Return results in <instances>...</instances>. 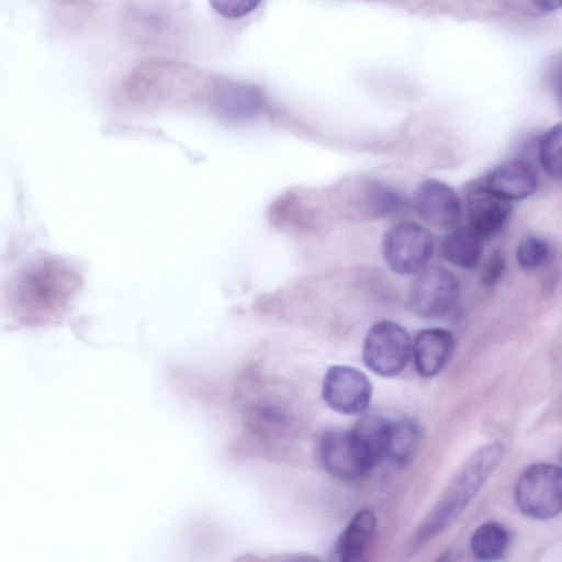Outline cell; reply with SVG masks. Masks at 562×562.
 I'll use <instances>...</instances> for the list:
<instances>
[{
	"label": "cell",
	"mask_w": 562,
	"mask_h": 562,
	"mask_svg": "<svg viewBox=\"0 0 562 562\" xmlns=\"http://www.w3.org/2000/svg\"><path fill=\"white\" fill-rule=\"evenodd\" d=\"M503 457L502 445L490 443L465 461L416 530L411 544L413 551L445 530L462 513Z\"/></svg>",
	"instance_id": "6da1fadb"
},
{
	"label": "cell",
	"mask_w": 562,
	"mask_h": 562,
	"mask_svg": "<svg viewBox=\"0 0 562 562\" xmlns=\"http://www.w3.org/2000/svg\"><path fill=\"white\" fill-rule=\"evenodd\" d=\"M515 499L519 510L536 520L551 519L562 513V468L536 463L520 475Z\"/></svg>",
	"instance_id": "7a4b0ae2"
},
{
	"label": "cell",
	"mask_w": 562,
	"mask_h": 562,
	"mask_svg": "<svg viewBox=\"0 0 562 562\" xmlns=\"http://www.w3.org/2000/svg\"><path fill=\"white\" fill-rule=\"evenodd\" d=\"M434 252L431 233L423 225L403 221L391 226L382 240L387 267L398 274H414L425 269Z\"/></svg>",
	"instance_id": "3957f363"
},
{
	"label": "cell",
	"mask_w": 562,
	"mask_h": 562,
	"mask_svg": "<svg viewBox=\"0 0 562 562\" xmlns=\"http://www.w3.org/2000/svg\"><path fill=\"white\" fill-rule=\"evenodd\" d=\"M317 451L324 469L342 481L357 480L376 464L352 428L331 429L324 432L319 438Z\"/></svg>",
	"instance_id": "277c9868"
},
{
	"label": "cell",
	"mask_w": 562,
	"mask_h": 562,
	"mask_svg": "<svg viewBox=\"0 0 562 562\" xmlns=\"http://www.w3.org/2000/svg\"><path fill=\"white\" fill-rule=\"evenodd\" d=\"M413 344L408 333L391 321L375 323L368 331L362 347L366 367L381 376H394L408 363Z\"/></svg>",
	"instance_id": "5b68a950"
},
{
	"label": "cell",
	"mask_w": 562,
	"mask_h": 562,
	"mask_svg": "<svg viewBox=\"0 0 562 562\" xmlns=\"http://www.w3.org/2000/svg\"><path fill=\"white\" fill-rule=\"evenodd\" d=\"M459 297V282L448 269L429 267L419 272L409 285L406 305L415 315L434 318L449 313Z\"/></svg>",
	"instance_id": "8992f818"
},
{
	"label": "cell",
	"mask_w": 562,
	"mask_h": 562,
	"mask_svg": "<svg viewBox=\"0 0 562 562\" xmlns=\"http://www.w3.org/2000/svg\"><path fill=\"white\" fill-rule=\"evenodd\" d=\"M322 396L334 411L346 415L363 413L370 405L372 385L360 370L336 364L327 369L322 384Z\"/></svg>",
	"instance_id": "52a82bcc"
},
{
	"label": "cell",
	"mask_w": 562,
	"mask_h": 562,
	"mask_svg": "<svg viewBox=\"0 0 562 562\" xmlns=\"http://www.w3.org/2000/svg\"><path fill=\"white\" fill-rule=\"evenodd\" d=\"M414 204L419 217L438 228H452L462 217V203L458 193L436 179H426L418 186Z\"/></svg>",
	"instance_id": "ba28073f"
},
{
	"label": "cell",
	"mask_w": 562,
	"mask_h": 562,
	"mask_svg": "<svg viewBox=\"0 0 562 562\" xmlns=\"http://www.w3.org/2000/svg\"><path fill=\"white\" fill-rule=\"evenodd\" d=\"M470 228L481 238L497 232L507 221L510 202L488 191L482 183L472 184L465 194Z\"/></svg>",
	"instance_id": "9c48e42d"
},
{
	"label": "cell",
	"mask_w": 562,
	"mask_h": 562,
	"mask_svg": "<svg viewBox=\"0 0 562 562\" xmlns=\"http://www.w3.org/2000/svg\"><path fill=\"white\" fill-rule=\"evenodd\" d=\"M492 193L512 202L531 195L537 189V173L533 168L521 160L507 161L481 182Z\"/></svg>",
	"instance_id": "30bf717a"
},
{
	"label": "cell",
	"mask_w": 562,
	"mask_h": 562,
	"mask_svg": "<svg viewBox=\"0 0 562 562\" xmlns=\"http://www.w3.org/2000/svg\"><path fill=\"white\" fill-rule=\"evenodd\" d=\"M454 338L443 328H426L413 341L414 363L417 372L425 378L438 374L450 360Z\"/></svg>",
	"instance_id": "8fae6325"
},
{
	"label": "cell",
	"mask_w": 562,
	"mask_h": 562,
	"mask_svg": "<svg viewBox=\"0 0 562 562\" xmlns=\"http://www.w3.org/2000/svg\"><path fill=\"white\" fill-rule=\"evenodd\" d=\"M210 98L218 114L232 120L251 117L263 105V97L257 89L228 81L214 87Z\"/></svg>",
	"instance_id": "7c38bea8"
},
{
	"label": "cell",
	"mask_w": 562,
	"mask_h": 562,
	"mask_svg": "<svg viewBox=\"0 0 562 562\" xmlns=\"http://www.w3.org/2000/svg\"><path fill=\"white\" fill-rule=\"evenodd\" d=\"M348 200L350 211L360 218H375L397 213L404 206L401 195L387 186L368 181L360 183Z\"/></svg>",
	"instance_id": "4fadbf2b"
},
{
	"label": "cell",
	"mask_w": 562,
	"mask_h": 562,
	"mask_svg": "<svg viewBox=\"0 0 562 562\" xmlns=\"http://www.w3.org/2000/svg\"><path fill=\"white\" fill-rule=\"evenodd\" d=\"M376 518L369 509L358 512L335 546L331 562H359L373 538Z\"/></svg>",
	"instance_id": "5bb4252c"
},
{
	"label": "cell",
	"mask_w": 562,
	"mask_h": 562,
	"mask_svg": "<svg viewBox=\"0 0 562 562\" xmlns=\"http://www.w3.org/2000/svg\"><path fill=\"white\" fill-rule=\"evenodd\" d=\"M418 423L408 417L390 419L385 458L397 465L407 464L415 456L420 441Z\"/></svg>",
	"instance_id": "9a60e30c"
},
{
	"label": "cell",
	"mask_w": 562,
	"mask_h": 562,
	"mask_svg": "<svg viewBox=\"0 0 562 562\" xmlns=\"http://www.w3.org/2000/svg\"><path fill=\"white\" fill-rule=\"evenodd\" d=\"M481 240L482 238L470 227L456 228L443 238L442 255L452 265L462 269H471L481 259Z\"/></svg>",
	"instance_id": "2e32d148"
},
{
	"label": "cell",
	"mask_w": 562,
	"mask_h": 562,
	"mask_svg": "<svg viewBox=\"0 0 562 562\" xmlns=\"http://www.w3.org/2000/svg\"><path fill=\"white\" fill-rule=\"evenodd\" d=\"M509 536L497 522H485L476 528L471 538L473 555L484 562L501 559L507 550Z\"/></svg>",
	"instance_id": "e0dca14e"
},
{
	"label": "cell",
	"mask_w": 562,
	"mask_h": 562,
	"mask_svg": "<svg viewBox=\"0 0 562 562\" xmlns=\"http://www.w3.org/2000/svg\"><path fill=\"white\" fill-rule=\"evenodd\" d=\"M539 160L550 177L562 179V122L543 135L539 146Z\"/></svg>",
	"instance_id": "ac0fdd59"
},
{
	"label": "cell",
	"mask_w": 562,
	"mask_h": 562,
	"mask_svg": "<svg viewBox=\"0 0 562 562\" xmlns=\"http://www.w3.org/2000/svg\"><path fill=\"white\" fill-rule=\"evenodd\" d=\"M548 243L539 236L529 235L518 244L516 259L521 268L529 270L541 266L548 258Z\"/></svg>",
	"instance_id": "d6986e66"
},
{
	"label": "cell",
	"mask_w": 562,
	"mask_h": 562,
	"mask_svg": "<svg viewBox=\"0 0 562 562\" xmlns=\"http://www.w3.org/2000/svg\"><path fill=\"white\" fill-rule=\"evenodd\" d=\"M259 3V1L252 0H215L211 2L215 11L231 19L248 14L255 10Z\"/></svg>",
	"instance_id": "ffe728a7"
},
{
	"label": "cell",
	"mask_w": 562,
	"mask_h": 562,
	"mask_svg": "<svg viewBox=\"0 0 562 562\" xmlns=\"http://www.w3.org/2000/svg\"><path fill=\"white\" fill-rule=\"evenodd\" d=\"M547 80L548 83L562 104V54H557L551 57L547 65Z\"/></svg>",
	"instance_id": "44dd1931"
},
{
	"label": "cell",
	"mask_w": 562,
	"mask_h": 562,
	"mask_svg": "<svg viewBox=\"0 0 562 562\" xmlns=\"http://www.w3.org/2000/svg\"><path fill=\"white\" fill-rule=\"evenodd\" d=\"M505 259L502 252H493L484 265L482 281L484 284H494L503 276Z\"/></svg>",
	"instance_id": "7402d4cb"
},
{
	"label": "cell",
	"mask_w": 562,
	"mask_h": 562,
	"mask_svg": "<svg viewBox=\"0 0 562 562\" xmlns=\"http://www.w3.org/2000/svg\"><path fill=\"white\" fill-rule=\"evenodd\" d=\"M533 7L541 12H552L562 8L560 0H542L532 2Z\"/></svg>",
	"instance_id": "603a6c76"
},
{
	"label": "cell",
	"mask_w": 562,
	"mask_h": 562,
	"mask_svg": "<svg viewBox=\"0 0 562 562\" xmlns=\"http://www.w3.org/2000/svg\"><path fill=\"white\" fill-rule=\"evenodd\" d=\"M288 562H321V561L315 557L302 554V555H296V557L292 558Z\"/></svg>",
	"instance_id": "cb8c5ba5"
}]
</instances>
